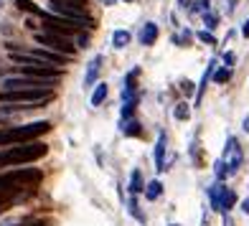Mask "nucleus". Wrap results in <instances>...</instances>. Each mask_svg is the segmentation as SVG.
Listing matches in <instances>:
<instances>
[{"instance_id": "28", "label": "nucleus", "mask_w": 249, "mask_h": 226, "mask_svg": "<svg viewBox=\"0 0 249 226\" xmlns=\"http://www.w3.org/2000/svg\"><path fill=\"white\" fill-rule=\"evenodd\" d=\"M242 36L249 38V20H244V26H242Z\"/></svg>"}, {"instance_id": "27", "label": "nucleus", "mask_w": 249, "mask_h": 226, "mask_svg": "<svg viewBox=\"0 0 249 226\" xmlns=\"http://www.w3.org/2000/svg\"><path fill=\"white\" fill-rule=\"evenodd\" d=\"M180 87H183V92H186V94H194V82H188V79H186V82L180 84Z\"/></svg>"}, {"instance_id": "9", "label": "nucleus", "mask_w": 249, "mask_h": 226, "mask_svg": "<svg viewBox=\"0 0 249 226\" xmlns=\"http://www.w3.org/2000/svg\"><path fill=\"white\" fill-rule=\"evenodd\" d=\"M53 82L49 79H36V76H10L5 79V89H46Z\"/></svg>"}, {"instance_id": "25", "label": "nucleus", "mask_w": 249, "mask_h": 226, "mask_svg": "<svg viewBox=\"0 0 249 226\" xmlns=\"http://www.w3.org/2000/svg\"><path fill=\"white\" fill-rule=\"evenodd\" d=\"M10 206H13V196H0V213H5Z\"/></svg>"}, {"instance_id": "6", "label": "nucleus", "mask_w": 249, "mask_h": 226, "mask_svg": "<svg viewBox=\"0 0 249 226\" xmlns=\"http://www.w3.org/2000/svg\"><path fill=\"white\" fill-rule=\"evenodd\" d=\"M36 41L41 43V46H49L53 53H61V56H74L76 53V46L66 38V36H59V33H49V31H43V33H36Z\"/></svg>"}, {"instance_id": "19", "label": "nucleus", "mask_w": 249, "mask_h": 226, "mask_svg": "<svg viewBox=\"0 0 249 226\" xmlns=\"http://www.w3.org/2000/svg\"><path fill=\"white\" fill-rule=\"evenodd\" d=\"M105 99H107V84L102 82V84H97L94 94H92V104H94V107H99V104H102V102H105Z\"/></svg>"}, {"instance_id": "3", "label": "nucleus", "mask_w": 249, "mask_h": 226, "mask_svg": "<svg viewBox=\"0 0 249 226\" xmlns=\"http://www.w3.org/2000/svg\"><path fill=\"white\" fill-rule=\"evenodd\" d=\"M51 130V122L41 120V122H31V125H20V127H10L0 132V145H26V142H36L41 135H46Z\"/></svg>"}, {"instance_id": "22", "label": "nucleus", "mask_w": 249, "mask_h": 226, "mask_svg": "<svg viewBox=\"0 0 249 226\" xmlns=\"http://www.w3.org/2000/svg\"><path fill=\"white\" fill-rule=\"evenodd\" d=\"M213 79H216V84H226V82L231 79V71L224 66V69H219V71H216V76H213Z\"/></svg>"}, {"instance_id": "17", "label": "nucleus", "mask_w": 249, "mask_h": 226, "mask_svg": "<svg viewBox=\"0 0 249 226\" xmlns=\"http://www.w3.org/2000/svg\"><path fill=\"white\" fill-rule=\"evenodd\" d=\"M13 3H16L20 10H26V13H33V16H41V13H43V10L33 3V0H13Z\"/></svg>"}, {"instance_id": "24", "label": "nucleus", "mask_w": 249, "mask_h": 226, "mask_svg": "<svg viewBox=\"0 0 249 226\" xmlns=\"http://www.w3.org/2000/svg\"><path fill=\"white\" fill-rule=\"evenodd\" d=\"M130 213H132V216H135V219H138L140 224H145V216H142V213L138 211V201H135V198L130 201Z\"/></svg>"}, {"instance_id": "34", "label": "nucleus", "mask_w": 249, "mask_h": 226, "mask_svg": "<svg viewBox=\"0 0 249 226\" xmlns=\"http://www.w3.org/2000/svg\"><path fill=\"white\" fill-rule=\"evenodd\" d=\"M0 3H3V0H0Z\"/></svg>"}, {"instance_id": "1", "label": "nucleus", "mask_w": 249, "mask_h": 226, "mask_svg": "<svg viewBox=\"0 0 249 226\" xmlns=\"http://www.w3.org/2000/svg\"><path fill=\"white\" fill-rule=\"evenodd\" d=\"M43 173L38 168H18L10 173H0V196H13L23 188H33L41 183Z\"/></svg>"}, {"instance_id": "7", "label": "nucleus", "mask_w": 249, "mask_h": 226, "mask_svg": "<svg viewBox=\"0 0 249 226\" xmlns=\"http://www.w3.org/2000/svg\"><path fill=\"white\" fill-rule=\"evenodd\" d=\"M209 198H211V209H216V211H229L234 203H236V193L231 188H224V186H213L209 191Z\"/></svg>"}, {"instance_id": "8", "label": "nucleus", "mask_w": 249, "mask_h": 226, "mask_svg": "<svg viewBox=\"0 0 249 226\" xmlns=\"http://www.w3.org/2000/svg\"><path fill=\"white\" fill-rule=\"evenodd\" d=\"M41 20H43V28L49 33H59V36H71V33L79 31V23H71L66 18H56L49 13H41Z\"/></svg>"}, {"instance_id": "31", "label": "nucleus", "mask_w": 249, "mask_h": 226, "mask_svg": "<svg viewBox=\"0 0 249 226\" xmlns=\"http://www.w3.org/2000/svg\"><path fill=\"white\" fill-rule=\"evenodd\" d=\"M244 130H249V120H244Z\"/></svg>"}, {"instance_id": "13", "label": "nucleus", "mask_w": 249, "mask_h": 226, "mask_svg": "<svg viewBox=\"0 0 249 226\" xmlns=\"http://www.w3.org/2000/svg\"><path fill=\"white\" fill-rule=\"evenodd\" d=\"M140 41H142V46H153V43L158 41V26L145 23V28L140 31Z\"/></svg>"}, {"instance_id": "11", "label": "nucleus", "mask_w": 249, "mask_h": 226, "mask_svg": "<svg viewBox=\"0 0 249 226\" xmlns=\"http://www.w3.org/2000/svg\"><path fill=\"white\" fill-rule=\"evenodd\" d=\"M99 66H102V56H94V59L89 61V66H87V74H84V84H87V87H92V84L97 82Z\"/></svg>"}, {"instance_id": "26", "label": "nucleus", "mask_w": 249, "mask_h": 226, "mask_svg": "<svg viewBox=\"0 0 249 226\" xmlns=\"http://www.w3.org/2000/svg\"><path fill=\"white\" fill-rule=\"evenodd\" d=\"M203 20H206V26H209V28L216 26V16H213V13H203Z\"/></svg>"}, {"instance_id": "12", "label": "nucleus", "mask_w": 249, "mask_h": 226, "mask_svg": "<svg viewBox=\"0 0 249 226\" xmlns=\"http://www.w3.org/2000/svg\"><path fill=\"white\" fill-rule=\"evenodd\" d=\"M163 155H165V135H158V142H155V171L163 173L165 171V163H163Z\"/></svg>"}, {"instance_id": "33", "label": "nucleus", "mask_w": 249, "mask_h": 226, "mask_svg": "<svg viewBox=\"0 0 249 226\" xmlns=\"http://www.w3.org/2000/svg\"><path fill=\"white\" fill-rule=\"evenodd\" d=\"M173 226H178V224H173Z\"/></svg>"}, {"instance_id": "29", "label": "nucleus", "mask_w": 249, "mask_h": 226, "mask_svg": "<svg viewBox=\"0 0 249 226\" xmlns=\"http://www.w3.org/2000/svg\"><path fill=\"white\" fill-rule=\"evenodd\" d=\"M224 64L231 66V64H234V53H226V56H224Z\"/></svg>"}, {"instance_id": "23", "label": "nucleus", "mask_w": 249, "mask_h": 226, "mask_svg": "<svg viewBox=\"0 0 249 226\" xmlns=\"http://www.w3.org/2000/svg\"><path fill=\"white\" fill-rule=\"evenodd\" d=\"M198 41L209 43V46H216V38H213V36H211L209 31H198Z\"/></svg>"}, {"instance_id": "32", "label": "nucleus", "mask_w": 249, "mask_h": 226, "mask_svg": "<svg viewBox=\"0 0 249 226\" xmlns=\"http://www.w3.org/2000/svg\"><path fill=\"white\" fill-rule=\"evenodd\" d=\"M33 226H43V224H33Z\"/></svg>"}, {"instance_id": "15", "label": "nucleus", "mask_w": 249, "mask_h": 226, "mask_svg": "<svg viewBox=\"0 0 249 226\" xmlns=\"http://www.w3.org/2000/svg\"><path fill=\"white\" fill-rule=\"evenodd\" d=\"M122 132L124 135H127V138H138V135H140V122L138 120H122Z\"/></svg>"}, {"instance_id": "14", "label": "nucleus", "mask_w": 249, "mask_h": 226, "mask_svg": "<svg viewBox=\"0 0 249 226\" xmlns=\"http://www.w3.org/2000/svg\"><path fill=\"white\" fill-rule=\"evenodd\" d=\"M142 191H145V198H148V201H158L160 193H163V186H160V180H150Z\"/></svg>"}, {"instance_id": "5", "label": "nucleus", "mask_w": 249, "mask_h": 226, "mask_svg": "<svg viewBox=\"0 0 249 226\" xmlns=\"http://www.w3.org/2000/svg\"><path fill=\"white\" fill-rule=\"evenodd\" d=\"M242 148H239V140L236 138H229L226 140V150H224V157L216 163V178L224 180V178H231L236 171L242 168Z\"/></svg>"}, {"instance_id": "16", "label": "nucleus", "mask_w": 249, "mask_h": 226, "mask_svg": "<svg viewBox=\"0 0 249 226\" xmlns=\"http://www.w3.org/2000/svg\"><path fill=\"white\" fill-rule=\"evenodd\" d=\"M140 69H132L127 74V79H124V89H122V97H127V94H135V79H138Z\"/></svg>"}, {"instance_id": "21", "label": "nucleus", "mask_w": 249, "mask_h": 226, "mask_svg": "<svg viewBox=\"0 0 249 226\" xmlns=\"http://www.w3.org/2000/svg\"><path fill=\"white\" fill-rule=\"evenodd\" d=\"M188 115H191V109H188L186 102L176 104V109H173V117H176V120H188Z\"/></svg>"}, {"instance_id": "10", "label": "nucleus", "mask_w": 249, "mask_h": 226, "mask_svg": "<svg viewBox=\"0 0 249 226\" xmlns=\"http://www.w3.org/2000/svg\"><path fill=\"white\" fill-rule=\"evenodd\" d=\"M51 5L66 8V10H74V13L87 16V3H84V0H51Z\"/></svg>"}, {"instance_id": "2", "label": "nucleus", "mask_w": 249, "mask_h": 226, "mask_svg": "<svg viewBox=\"0 0 249 226\" xmlns=\"http://www.w3.org/2000/svg\"><path fill=\"white\" fill-rule=\"evenodd\" d=\"M49 153V148L43 142H26L18 148H8L0 153V168H10V165H23V163H36Z\"/></svg>"}, {"instance_id": "18", "label": "nucleus", "mask_w": 249, "mask_h": 226, "mask_svg": "<svg viewBox=\"0 0 249 226\" xmlns=\"http://www.w3.org/2000/svg\"><path fill=\"white\" fill-rule=\"evenodd\" d=\"M130 43V33L127 31H115V36H112V46L115 49H124Z\"/></svg>"}, {"instance_id": "20", "label": "nucleus", "mask_w": 249, "mask_h": 226, "mask_svg": "<svg viewBox=\"0 0 249 226\" xmlns=\"http://www.w3.org/2000/svg\"><path fill=\"white\" fill-rule=\"evenodd\" d=\"M142 175H140V171H132V178H130V191L132 193H142Z\"/></svg>"}, {"instance_id": "30", "label": "nucleus", "mask_w": 249, "mask_h": 226, "mask_svg": "<svg viewBox=\"0 0 249 226\" xmlns=\"http://www.w3.org/2000/svg\"><path fill=\"white\" fill-rule=\"evenodd\" d=\"M242 211H244V213H249V198H244V201H242Z\"/></svg>"}, {"instance_id": "4", "label": "nucleus", "mask_w": 249, "mask_h": 226, "mask_svg": "<svg viewBox=\"0 0 249 226\" xmlns=\"http://www.w3.org/2000/svg\"><path fill=\"white\" fill-rule=\"evenodd\" d=\"M53 99L51 89H3L0 92V102L5 104H23V107H41Z\"/></svg>"}]
</instances>
